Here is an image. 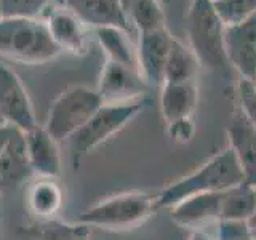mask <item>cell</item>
<instances>
[{
	"mask_svg": "<svg viewBox=\"0 0 256 240\" xmlns=\"http://www.w3.org/2000/svg\"><path fill=\"white\" fill-rule=\"evenodd\" d=\"M213 5L224 26H234L256 14V0H216Z\"/></svg>",
	"mask_w": 256,
	"mask_h": 240,
	"instance_id": "cell-23",
	"label": "cell"
},
{
	"mask_svg": "<svg viewBox=\"0 0 256 240\" xmlns=\"http://www.w3.org/2000/svg\"><path fill=\"white\" fill-rule=\"evenodd\" d=\"M242 182H245L244 173L240 170L234 152L228 146L208 158L196 172L157 192V210L160 208L170 210L172 206L188 197L205 194V192L228 190Z\"/></svg>",
	"mask_w": 256,
	"mask_h": 240,
	"instance_id": "cell-1",
	"label": "cell"
},
{
	"mask_svg": "<svg viewBox=\"0 0 256 240\" xmlns=\"http://www.w3.org/2000/svg\"><path fill=\"white\" fill-rule=\"evenodd\" d=\"M194 133H196L194 117L173 120V122L166 124V134L178 144L189 142L192 138H194Z\"/></svg>",
	"mask_w": 256,
	"mask_h": 240,
	"instance_id": "cell-26",
	"label": "cell"
},
{
	"mask_svg": "<svg viewBox=\"0 0 256 240\" xmlns=\"http://www.w3.org/2000/svg\"><path fill=\"white\" fill-rule=\"evenodd\" d=\"M18 133H21V130H20V128L13 126V125H8V124L0 125V154H2V152L6 149V146L12 142V140Z\"/></svg>",
	"mask_w": 256,
	"mask_h": 240,
	"instance_id": "cell-27",
	"label": "cell"
},
{
	"mask_svg": "<svg viewBox=\"0 0 256 240\" xmlns=\"http://www.w3.org/2000/svg\"><path fill=\"white\" fill-rule=\"evenodd\" d=\"M54 2L58 5H61V6H64V0H54Z\"/></svg>",
	"mask_w": 256,
	"mask_h": 240,
	"instance_id": "cell-30",
	"label": "cell"
},
{
	"mask_svg": "<svg viewBox=\"0 0 256 240\" xmlns=\"http://www.w3.org/2000/svg\"><path fill=\"white\" fill-rule=\"evenodd\" d=\"M146 108V101L136 100L128 102H108L94 112L92 118L80 130L68 140L74 166L80 164L88 152L100 148L112 136L132 122Z\"/></svg>",
	"mask_w": 256,
	"mask_h": 240,
	"instance_id": "cell-4",
	"label": "cell"
},
{
	"mask_svg": "<svg viewBox=\"0 0 256 240\" xmlns=\"http://www.w3.org/2000/svg\"><path fill=\"white\" fill-rule=\"evenodd\" d=\"M102 104L104 101L96 88L70 86L53 101L44 128L58 142L68 141Z\"/></svg>",
	"mask_w": 256,
	"mask_h": 240,
	"instance_id": "cell-6",
	"label": "cell"
},
{
	"mask_svg": "<svg viewBox=\"0 0 256 240\" xmlns=\"http://www.w3.org/2000/svg\"><path fill=\"white\" fill-rule=\"evenodd\" d=\"M237 94L240 104L238 109L256 130V84L245 78H238Z\"/></svg>",
	"mask_w": 256,
	"mask_h": 240,
	"instance_id": "cell-25",
	"label": "cell"
},
{
	"mask_svg": "<svg viewBox=\"0 0 256 240\" xmlns=\"http://www.w3.org/2000/svg\"><path fill=\"white\" fill-rule=\"evenodd\" d=\"M26 152L32 173L40 178H56L62 170L60 142L48 133L44 126H36L24 133Z\"/></svg>",
	"mask_w": 256,
	"mask_h": 240,
	"instance_id": "cell-12",
	"label": "cell"
},
{
	"mask_svg": "<svg viewBox=\"0 0 256 240\" xmlns=\"http://www.w3.org/2000/svg\"><path fill=\"white\" fill-rule=\"evenodd\" d=\"M253 237H256V226L253 228Z\"/></svg>",
	"mask_w": 256,
	"mask_h": 240,
	"instance_id": "cell-32",
	"label": "cell"
},
{
	"mask_svg": "<svg viewBox=\"0 0 256 240\" xmlns=\"http://www.w3.org/2000/svg\"><path fill=\"white\" fill-rule=\"evenodd\" d=\"M228 138L245 182L256 188V130L240 109L234 112L228 125Z\"/></svg>",
	"mask_w": 256,
	"mask_h": 240,
	"instance_id": "cell-13",
	"label": "cell"
},
{
	"mask_svg": "<svg viewBox=\"0 0 256 240\" xmlns=\"http://www.w3.org/2000/svg\"><path fill=\"white\" fill-rule=\"evenodd\" d=\"M96 38L106 53L109 61H116L125 64L128 68L138 70V61H136V37L132 36L120 28L104 26L94 29Z\"/></svg>",
	"mask_w": 256,
	"mask_h": 240,
	"instance_id": "cell-17",
	"label": "cell"
},
{
	"mask_svg": "<svg viewBox=\"0 0 256 240\" xmlns=\"http://www.w3.org/2000/svg\"><path fill=\"white\" fill-rule=\"evenodd\" d=\"M253 240H256V237H253Z\"/></svg>",
	"mask_w": 256,
	"mask_h": 240,
	"instance_id": "cell-35",
	"label": "cell"
},
{
	"mask_svg": "<svg viewBox=\"0 0 256 240\" xmlns=\"http://www.w3.org/2000/svg\"><path fill=\"white\" fill-rule=\"evenodd\" d=\"M256 213V188L242 182L228 190L222 197V213L221 220H240L248 221Z\"/></svg>",
	"mask_w": 256,
	"mask_h": 240,
	"instance_id": "cell-19",
	"label": "cell"
},
{
	"mask_svg": "<svg viewBox=\"0 0 256 240\" xmlns=\"http://www.w3.org/2000/svg\"><path fill=\"white\" fill-rule=\"evenodd\" d=\"M224 28L213 0H192L186 21V44L200 68L221 72L230 68L224 50Z\"/></svg>",
	"mask_w": 256,
	"mask_h": 240,
	"instance_id": "cell-3",
	"label": "cell"
},
{
	"mask_svg": "<svg viewBox=\"0 0 256 240\" xmlns=\"http://www.w3.org/2000/svg\"><path fill=\"white\" fill-rule=\"evenodd\" d=\"M213 2H216V0H213Z\"/></svg>",
	"mask_w": 256,
	"mask_h": 240,
	"instance_id": "cell-36",
	"label": "cell"
},
{
	"mask_svg": "<svg viewBox=\"0 0 256 240\" xmlns=\"http://www.w3.org/2000/svg\"><path fill=\"white\" fill-rule=\"evenodd\" d=\"M2 186H4V182H2V181H0V188H2Z\"/></svg>",
	"mask_w": 256,
	"mask_h": 240,
	"instance_id": "cell-34",
	"label": "cell"
},
{
	"mask_svg": "<svg viewBox=\"0 0 256 240\" xmlns=\"http://www.w3.org/2000/svg\"><path fill=\"white\" fill-rule=\"evenodd\" d=\"M62 53L48 32L45 20H0V58L21 64H44Z\"/></svg>",
	"mask_w": 256,
	"mask_h": 240,
	"instance_id": "cell-2",
	"label": "cell"
},
{
	"mask_svg": "<svg viewBox=\"0 0 256 240\" xmlns=\"http://www.w3.org/2000/svg\"><path fill=\"white\" fill-rule=\"evenodd\" d=\"M222 197L221 192H205L184 198L182 202L172 206L170 216L178 226L188 229H202L212 222L221 221L222 213Z\"/></svg>",
	"mask_w": 256,
	"mask_h": 240,
	"instance_id": "cell-11",
	"label": "cell"
},
{
	"mask_svg": "<svg viewBox=\"0 0 256 240\" xmlns=\"http://www.w3.org/2000/svg\"><path fill=\"white\" fill-rule=\"evenodd\" d=\"M198 69L200 64L194 52L190 50V46L181 42V40L173 38L164 70V84H180L197 80Z\"/></svg>",
	"mask_w": 256,
	"mask_h": 240,
	"instance_id": "cell-18",
	"label": "cell"
},
{
	"mask_svg": "<svg viewBox=\"0 0 256 240\" xmlns=\"http://www.w3.org/2000/svg\"><path fill=\"white\" fill-rule=\"evenodd\" d=\"M48 32L62 52L74 54L86 53L85 24L66 6L54 5L45 18Z\"/></svg>",
	"mask_w": 256,
	"mask_h": 240,
	"instance_id": "cell-15",
	"label": "cell"
},
{
	"mask_svg": "<svg viewBox=\"0 0 256 240\" xmlns=\"http://www.w3.org/2000/svg\"><path fill=\"white\" fill-rule=\"evenodd\" d=\"M0 20H2V10H0Z\"/></svg>",
	"mask_w": 256,
	"mask_h": 240,
	"instance_id": "cell-33",
	"label": "cell"
},
{
	"mask_svg": "<svg viewBox=\"0 0 256 240\" xmlns=\"http://www.w3.org/2000/svg\"><path fill=\"white\" fill-rule=\"evenodd\" d=\"M148 88L136 69L108 60L101 69L96 92L100 93L104 104H108L142 100Z\"/></svg>",
	"mask_w": 256,
	"mask_h": 240,
	"instance_id": "cell-9",
	"label": "cell"
},
{
	"mask_svg": "<svg viewBox=\"0 0 256 240\" xmlns=\"http://www.w3.org/2000/svg\"><path fill=\"white\" fill-rule=\"evenodd\" d=\"M172 40L173 37L166 29L142 32L136 37L138 72L148 86H162Z\"/></svg>",
	"mask_w": 256,
	"mask_h": 240,
	"instance_id": "cell-10",
	"label": "cell"
},
{
	"mask_svg": "<svg viewBox=\"0 0 256 240\" xmlns=\"http://www.w3.org/2000/svg\"><path fill=\"white\" fill-rule=\"evenodd\" d=\"M0 116L5 124L24 133L38 125L26 86L4 61H0Z\"/></svg>",
	"mask_w": 256,
	"mask_h": 240,
	"instance_id": "cell-7",
	"label": "cell"
},
{
	"mask_svg": "<svg viewBox=\"0 0 256 240\" xmlns=\"http://www.w3.org/2000/svg\"><path fill=\"white\" fill-rule=\"evenodd\" d=\"M5 122H4V118H2V116H0V125H4Z\"/></svg>",
	"mask_w": 256,
	"mask_h": 240,
	"instance_id": "cell-31",
	"label": "cell"
},
{
	"mask_svg": "<svg viewBox=\"0 0 256 240\" xmlns=\"http://www.w3.org/2000/svg\"><path fill=\"white\" fill-rule=\"evenodd\" d=\"M254 84H256V80H254Z\"/></svg>",
	"mask_w": 256,
	"mask_h": 240,
	"instance_id": "cell-37",
	"label": "cell"
},
{
	"mask_svg": "<svg viewBox=\"0 0 256 240\" xmlns=\"http://www.w3.org/2000/svg\"><path fill=\"white\" fill-rule=\"evenodd\" d=\"M28 204L36 214L52 216L62 205V192L53 180L40 178L29 188Z\"/></svg>",
	"mask_w": 256,
	"mask_h": 240,
	"instance_id": "cell-21",
	"label": "cell"
},
{
	"mask_svg": "<svg viewBox=\"0 0 256 240\" xmlns=\"http://www.w3.org/2000/svg\"><path fill=\"white\" fill-rule=\"evenodd\" d=\"M216 224V240H253V228L248 221L221 220Z\"/></svg>",
	"mask_w": 256,
	"mask_h": 240,
	"instance_id": "cell-24",
	"label": "cell"
},
{
	"mask_svg": "<svg viewBox=\"0 0 256 240\" xmlns=\"http://www.w3.org/2000/svg\"><path fill=\"white\" fill-rule=\"evenodd\" d=\"M224 50L238 78L256 80V14L224 28Z\"/></svg>",
	"mask_w": 256,
	"mask_h": 240,
	"instance_id": "cell-8",
	"label": "cell"
},
{
	"mask_svg": "<svg viewBox=\"0 0 256 240\" xmlns=\"http://www.w3.org/2000/svg\"><path fill=\"white\" fill-rule=\"evenodd\" d=\"M197 102V80L180 84H164L160 86V109H162L165 124L186 117H194Z\"/></svg>",
	"mask_w": 256,
	"mask_h": 240,
	"instance_id": "cell-16",
	"label": "cell"
},
{
	"mask_svg": "<svg viewBox=\"0 0 256 240\" xmlns=\"http://www.w3.org/2000/svg\"><path fill=\"white\" fill-rule=\"evenodd\" d=\"M29 173H32V170L28 160L24 132H21L14 136L6 149L0 154V181L4 184L20 181Z\"/></svg>",
	"mask_w": 256,
	"mask_h": 240,
	"instance_id": "cell-20",
	"label": "cell"
},
{
	"mask_svg": "<svg viewBox=\"0 0 256 240\" xmlns=\"http://www.w3.org/2000/svg\"><path fill=\"white\" fill-rule=\"evenodd\" d=\"M250 224H252V228H254V226H256V213H254V216H253V218H252Z\"/></svg>",
	"mask_w": 256,
	"mask_h": 240,
	"instance_id": "cell-29",
	"label": "cell"
},
{
	"mask_svg": "<svg viewBox=\"0 0 256 240\" xmlns=\"http://www.w3.org/2000/svg\"><path fill=\"white\" fill-rule=\"evenodd\" d=\"M64 6L74 13L85 26L94 29L114 26L138 37L126 20L120 0H64Z\"/></svg>",
	"mask_w": 256,
	"mask_h": 240,
	"instance_id": "cell-14",
	"label": "cell"
},
{
	"mask_svg": "<svg viewBox=\"0 0 256 240\" xmlns=\"http://www.w3.org/2000/svg\"><path fill=\"white\" fill-rule=\"evenodd\" d=\"M54 0H0L2 18H29L44 20L42 16L52 12Z\"/></svg>",
	"mask_w": 256,
	"mask_h": 240,
	"instance_id": "cell-22",
	"label": "cell"
},
{
	"mask_svg": "<svg viewBox=\"0 0 256 240\" xmlns=\"http://www.w3.org/2000/svg\"><path fill=\"white\" fill-rule=\"evenodd\" d=\"M157 210V194L122 192L110 196L80 213L77 222L104 229H130L144 222Z\"/></svg>",
	"mask_w": 256,
	"mask_h": 240,
	"instance_id": "cell-5",
	"label": "cell"
},
{
	"mask_svg": "<svg viewBox=\"0 0 256 240\" xmlns=\"http://www.w3.org/2000/svg\"><path fill=\"white\" fill-rule=\"evenodd\" d=\"M188 240H216L214 237H212L208 232H205L204 229H196L190 232V236Z\"/></svg>",
	"mask_w": 256,
	"mask_h": 240,
	"instance_id": "cell-28",
	"label": "cell"
}]
</instances>
